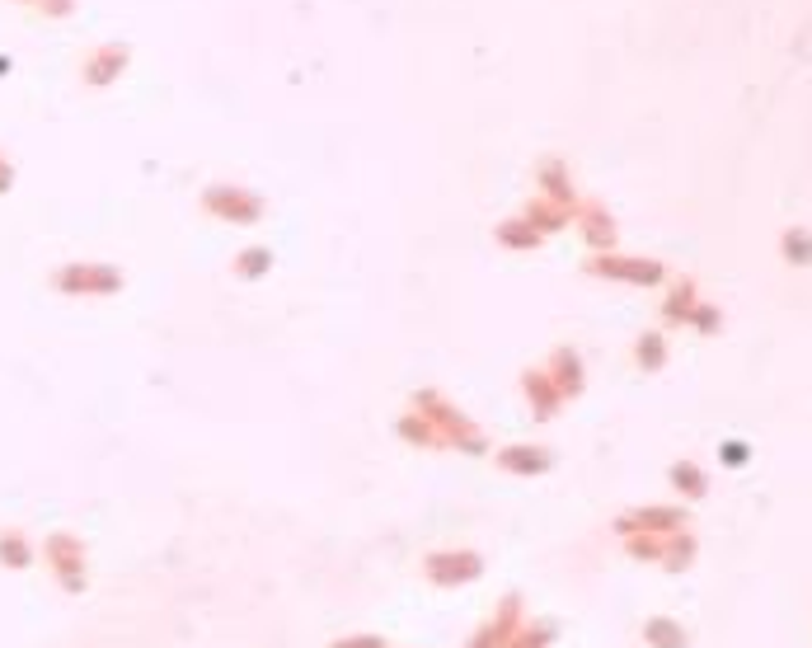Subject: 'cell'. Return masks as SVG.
Returning a JSON list of instances; mask_svg holds the SVG:
<instances>
[{
  "instance_id": "obj_1",
  "label": "cell",
  "mask_w": 812,
  "mask_h": 648,
  "mask_svg": "<svg viewBox=\"0 0 812 648\" xmlns=\"http://www.w3.org/2000/svg\"><path fill=\"white\" fill-rule=\"evenodd\" d=\"M648 639H653V648H686V634H681V625H672V620H653V625H648Z\"/></svg>"
}]
</instances>
